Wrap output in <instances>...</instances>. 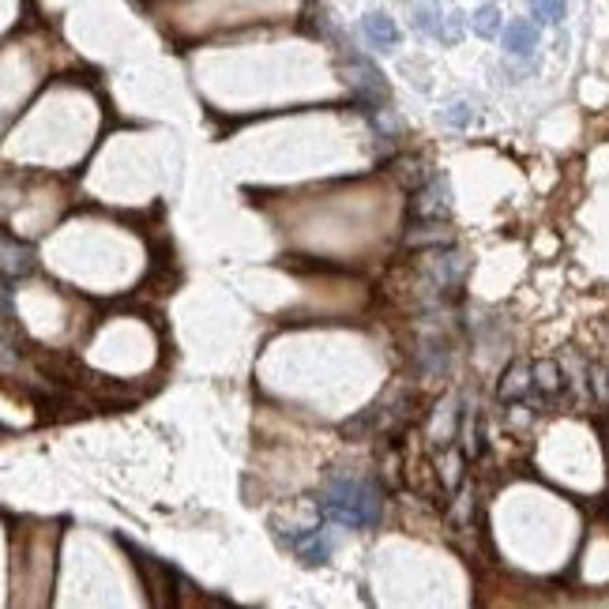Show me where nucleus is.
Wrapping results in <instances>:
<instances>
[{
	"instance_id": "6",
	"label": "nucleus",
	"mask_w": 609,
	"mask_h": 609,
	"mask_svg": "<svg viewBox=\"0 0 609 609\" xmlns=\"http://www.w3.org/2000/svg\"><path fill=\"white\" fill-rule=\"evenodd\" d=\"M290 546L305 564H328L331 561V538L324 531H297L290 534Z\"/></svg>"
},
{
	"instance_id": "3",
	"label": "nucleus",
	"mask_w": 609,
	"mask_h": 609,
	"mask_svg": "<svg viewBox=\"0 0 609 609\" xmlns=\"http://www.w3.org/2000/svg\"><path fill=\"white\" fill-rule=\"evenodd\" d=\"M361 34H365V42L373 49H380V53H391V49H399V42H403L395 19H391L388 12H376V8H369V12L361 16Z\"/></svg>"
},
{
	"instance_id": "10",
	"label": "nucleus",
	"mask_w": 609,
	"mask_h": 609,
	"mask_svg": "<svg viewBox=\"0 0 609 609\" xmlns=\"http://www.w3.org/2000/svg\"><path fill=\"white\" fill-rule=\"evenodd\" d=\"M531 4V16L538 23H561L568 16V4L564 0H527Z\"/></svg>"
},
{
	"instance_id": "11",
	"label": "nucleus",
	"mask_w": 609,
	"mask_h": 609,
	"mask_svg": "<svg viewBox=\"0 0 609 609\" xmlns=\"http://www.w3.org/2000/svg\"><path fill=\"white\" fill-rule=\"evenodd\" d=\"M534 388H542L546 395L561 391V369H557L553 361H538V365H534Z\"/></svg>"
},
{
	"instance_id": "13",
	"label": "nucleus",
	"mask_w": 609,
	"mask_h": 609,
	"mask_svg": "<svg viewBox=\"0 0 609 609\" xmlns=\"http://www.w3.org/2000/svg\"><path fill=\"white\" fill-rule=\"evenodd\" d=\"M463 38V12H452L448 16V46H455Z\"/></svg>"
},
{
	"instance_id": "5",
	"label": "nucleus",
	"mask_w": 609,
	"mask_h": 609,
	"mask_svg": "<svg viewBox=\"0 0 609 609\" xmlns=\"http://www.w3.org/2000/svg\"><path fill=\"white\" fill-rule=\"evenodd\" d=\"M500 46L508 49L512 57H531L534 49H538V27H534L531 19H512L500 31Z\"/></svg>"
},
{
	"instance_id": "7",
	"label": "nucleus",
	"mask_w": 609,
	"mask_h": 609,
	"mask_svg": "<svg viewBox=\"0 0 609 609\" xmlns=\"http://www.w3.org/2000/svg\"><path fill=\"white\" fill-rule=\"evenodd\" d=\"M448 181L444 177H433L425 192H418V200H414V215H422V219H440V215H448Z\"/></svg>"
},
{
	"instance_id": "9",
	"label": "nucleus",
	"mask_w": 609,
	"mask_h": 609,
	"mask_svg": "<svg viewBox=\"0 0 609 609\" xmlns=\"http://www.w3.org/2000/svg\"><path fill=\"white\" fill-rule=\"evenodd\" d=\"M531 388H534V369L527 365H512L504 384H500V399L504 403H516V399H531Z\"/></svg>"
},
{
	"instance_id": "8",
	"label": "nucleus",
	"mask_w": 609,
	"mask_h": 609,
	"mask_svg": "<svg viewBox=\"0 0 609 609\" xmlns=\"http://www.w3.org/2000/svg\"><path fill=\"white\" fill-rule=\"evenodd\" d=\"M470 31L478 34V38H485V42L500 38V31H504V16H500V8L493 0H485L482 8L470 12Z\"/></svg>"
},
{
	"instance_id": "12",
	"label": "nucleus",
	"mask_w": 609,
	"mask_h": 609,
	"mask_svg": "<svg viewBox=\"0 0 609 609\" xmlns=\"http://www.w3.org/2000/svg\"><path fill=\"white\" fill-rule=\"evenodd\" d=\"M444 121H448L452 128H467L470 125V106H467V102H455V106H448V110H444Z\"/></svg>"
},
{
	"instance_id": "2",
	"label": "nucleus",
	"mask_w": 609,
	"mask_h": 609,
	"mask_svg": "<svg viewBox=\"0 0 609 609\" xmlns=\"http://www.w3.org/2000/svg\"><path fill=\"white\" fill-rule=\"evenodd\" d=\"M346 76H350L346 83H350V91H354V98H358L361 106L380 110V106H388V102H391V91H388V79H384V72H380L369 57L354 53V46H350V53H346Z\"/></svg>"
},
{
	"instance_id": "1",
	"label": "nucleus",
	"mask_w": 609,
	"mask_h": 609,
	"mask_svg": "<svg viewBox=\"0 0 609 609\" xmlns=\"http://www.w3.org/2000/svg\"><path fill=\"white\" fill-rule=\"evenodd\" d=\"M320 516L339 523V527H350V531H373L376 523L384 519V500H380V489L365 478H354V474H331L324 489H320V500H316Z\"/></svg>"
},
{
	"instance_id": "4",
	"label": "nucleus",
	"mask_w": 609,
	"mask_h": 609,
	"mask_svg": "<svg viewBox=\"0 0 609 609\" xmlns=\"http://www.w3.org/2000/svg\"><path fill=\"white\" fill-rule=\"evenodd\" d=\"M410 27L433 42H444L448 46V16L440 12V0H418L410 8Z\"/></svg>"
}]
</instances>
